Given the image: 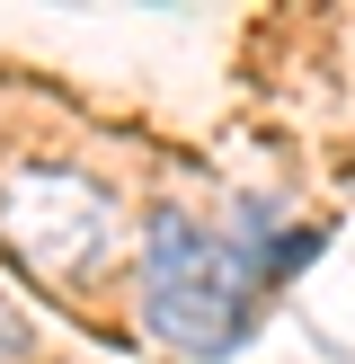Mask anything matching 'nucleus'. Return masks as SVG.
<instances>
[{
	"label": "nucleus",
	"instance_id": "obj_1",
	"mask_svg": "<svg viewBox=\"0 0 355 364\" xmlns=\"http://www.w3.org/2000/svg\"><path fill=\"white\" fill-rule=\"evenodd\" d=\"M258 294H266V267L248 240H222L187 213H160L142 231V320H151L160 347L195 355V364L240 355L248 329H258Z\"/></svg>",
	"mask_w": 355,
	"mask_h": 364
},
{
	"label": "nucleus",
	"instance_id": "obj_2",
	"mask_svg": "<svg viewBox=\"0 0 355 364\" xmlns=\"http://www.w3.org/2000/svg\"><path fill=\"white\" fill-rule=\"evenodd\" d=\"M0 240H9L36 276L71 284V276H89V267L106 258L116 205H106V187H89V178H71V169H18L9 187H0Z\"/></svg>",
	"mask_w": 355,
	"mask_h": 364
},
{
	"label": "nucleus",
	"instance_id": "obj_3",
	"mask_svg": "<svg viewBox=\"0 0 355 364\" xmlns=\"http://www.w3.org/2000/svg\"><path fill=\"white\" fill-rule=\"evenodd\" d=\"M0 364H27V320L0 302Z\"/></svg>",
	"mask_w": 355,
	"mask_h": 364
}]
</instances>
